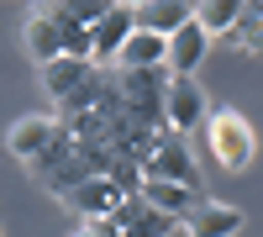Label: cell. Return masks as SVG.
<instances>
[{"instance_id":"obj_13","label":"cell","mask_w":263,"mask_h":237,"mask_svg":"<svg viewBox=\"0 0 263 237\" xmlns=\"http://www.w3.org/2000/svg\"><path fill=\"white\" fill-rule=\"evenodd\" d=\"M21 37H27V53L37 58V69L42 63H53V58H63V37H58V27H53V16L48 11H27V21H21Z\"/></svg>"},{"instance_id":"obj_14","label":"cell","mask_w":263,"mask_h":237,"mask_svg":"<svg viewBox=\"0 0 263 237\" xmlns=\"http://www.w3.org/2000/svg\"><path fill=\"white\" fill-rule=\"evenodd\" d=\"M132 16H137L142 32H158V37H174L184 27V21L195 16V6H163V0H147V6H132Z\"/></svg>"},{"instance_id":"obj_9","label":"cell","mask_w":263,"mask_h":237,"mask_svg":"<svg viewBox=\"0 0 263 237\" xmlns=\"http://www.w3.org/2000/svg\"><path fill=\"white\" fill-rule=\"evenodd\" d=\"M58 132H63L58 116H21L11 132H6V148H11L21 163H32L37 153H48V148H53V137H58Z\"/></svg>"},{"instance_id":"obj_8","label":"cell","mask_w":263,"mask_h":237,"mask_svg":"<svg viewBox=\"0 0 263 237\" xmlns=\"http://www.w3.org/2000/svg\"><path fill=\"white\" fill-rule=\"evenodd\" d=\"M42 90H48L58 105H69L79 90H90V79H95V69L84 58H53V63H42Z\"/></svg>"},{"instance_id":"obj_1","label":"cell","mask_w":263,"mask_h":237,"mask_svg":"<svg viewBox=\"0 0 263 237\" xmlns=\"http://www.w3.org/2000/svg\"><path fill=\"white\" fill-rule=\"evenodd\" d=\"M168 69H137V74H121L116 69V95H121V111L147 126V132H163V95H168Z\"/></svg>"},{"instance_id":"obj_7","label":"cell","mask_w":263,"mask_h":237,"mask_svg":"<svg viewBox=\"0 0 263 237\" xmlns=\"http://www.w3.org/2000/svg\"><path fill=\"white\" fill-rule=\"evenodd\" d=\"M205 53H211V37L200 32V21L190 16L184 27L168 37V74L174 79H195V69L205 63Z\"/></svg>"},{"instance_id":"obj_11","label":"cell","mask_w":263,"mask_h":237,"mask_svg":"<svg viewBox=\"0 0 263 237\" xmlns=\"http://www.w3.org/2000/svg\"><path fill=\"white\" fill-rule=\"evenodd\" d=\"M121 200H126V195H121L111 179H84L74 195H63V206H69L74 216H84V222H105V216H111Z\"/></svg>"},{"instance_id":"obj_16","label":"cell","mask_w":263,"mask_h":237,"mask_svg":"<svg viewBox=\"0 0 263 237\" xmlns=\"http://www.w3.org/2000/svg\"><path fill=\"white\" fill-rule=\"evenodd\" d=\"M227 37H232V48H242V53H263V6H242V16H237V27Z\"/></svg>"},{"instance_id":"obj_12","label":"cell","mask_w":263,"mask_h":237,"mask_svg":"<svg viewBox=\"0 0 263 237\" xmlns=\"http://www.w3.org/2000/svg\"><path fill=\"white\" fill-rule=\"evenodd\" d=\"M116 69L121 74H137V69H168V37H158V32H132L126 37V48H121V58H116Z\"/></svg>"},{"instance_id":"obj_5","label":"cell","mask_w":263,"mask_h":237,"mask_svg":"<svg viewBox=\"0 0 263 237\" xmlns=\"http://www.w3.org/2000/svg\"><path fill=\"white\" fill-rule=\"evenodd\" d=\"M205 116H211V105H205V90L195 79H168V95H163V121H168V132H179V137H190V132H200L205 126Z\"/></svg>"},{"instance_id":"obj_17","label":"cell","mask_w":263,"mask_h":237,"mask_svg":"<svg viewBox=\"0 0 263 237\" xmlns=\"http://www.w3.org/2000/svg\"><path fill=\"white\" fill-rule=\"evenodd\" d=\"M74 153H79V142H74L69 132H58V137H53V148H48V153H37L27 169H32V179H48L53 169H63V163H69Z\"/></svg>"},{"instance_id":"obj_15","label":"cell","mask_w":263,"mask_h":237,"mask_svg":"<svg viewBox=\"0 0 263 237\" xmlns=\"http://www.w3.org/2000/svg\"><path fill=\"white\" fill-rule=\"evenodd\" d=\"M237 16H242V0H205V6H195V21H200V32L216 42L237 27Z\"/></svg>"},{"instance_id":"obj_18","label":"cell","mask_w":263,"mask_h":237,"mask_svg":"<svg viewBox=\"0 0 263 237\" xmlns=\"http://www.w3.org/2000/svg\"><path fill=\"white\" fill-rule=\"evenodd\" d=\"M74 237H100V232H95V227H79V232H74Z\"/></svg>"},{"instance_id":"obj_2","label":"cell","mask_w":263,"mask_h":237,"mask_svg":"<svg viewBox=\"0 0 263 237\" xmlns=\"http://www.w3.org/2000/svg\"><path fill=\"white\" fill-rule=\"evenodd\" d=\"M211 158L227 169V174H242V169H253V153H258V137H253V121L242 111H232V105H221V111H211Z\"/></svg>"},{"instance_id":"obj_4","label":"cell","mask_w":263,"mask_h":237,"mask_svg":"<svg viewBox=\"0 0 263 237\" xmlns=\"http://www.w3.org/2000/svg\"><path fill=\"white\" fill-rule=\"evenodd\" d=\"M137 32V16H132V6H105V16L95 21L90 32V69H116V58L126 48V37Z\"/></svg>"},{"instance_id":"obj_3","label":"cell","mask_w":263,"mask_h":237,"mask_svg":"<svg viewBox=\"0 0 263 237\" xmlns=\"http://www.w3.org/2000/svg\"><path fill=\"white\" fill-rule=\"evenodd\" d=\"M142 179H163V185H184V190H200V163L190 153V137L179 132H163L153 137L147 158H142Z\"/></svg>"},{"instance_id":"obj_10","label":"cell","mask_w":263,"mask_h":237,"mask_svg":"<svg viewBox=\"0 0 263 237\" xmlns=\"http://www.w3.org/2000/svg\"><path fill=\"white\" fill-rule=\"evenodd\" d=\"M137 200L142 206H153L158 216H174V222H184L195 206L205 200V190H184V185H163V179H142V190H137Z\"/></svg>"},{"instance_id":"obj_6","label":"cell","mask_w":263,"mask_h":237,"mask_svg":"<svg viewBox=\"0 0 263 237\" xmlns=\"http://www.w3.org/2000/svg\"><path fill=\"white\" fill-rule=\"evenodd\" d=\"M242 222H248V216H242L232 200H211V195H205L179 227H184L190 237H237V232H242Z\"/></svg>"}]
</instances>
